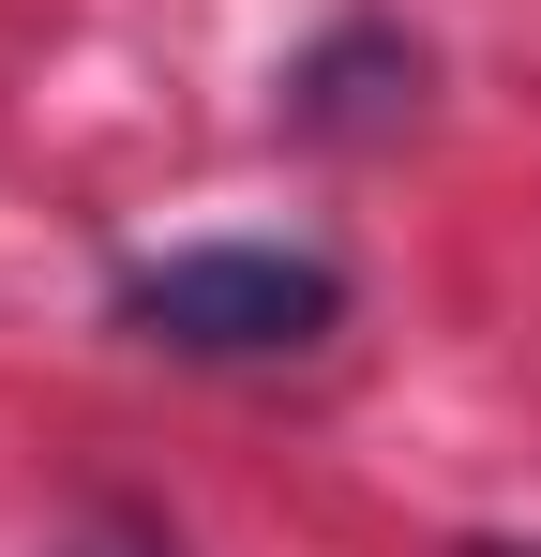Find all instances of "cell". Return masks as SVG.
Masks as SVG:
<instances>
[{
  "mask_svg": "<svg viewBox=\"0 0 541 557\" xmlns=\"http://www.w3.org/2000/svg\"><path fill=\"white\" fill-rule=\"evenodd\" d=\"M331 317H347V272L301 242H180L121 272V332H151L180 362H301L331 347Z\"/></svg>",
  "mask_w": 541,
  "mask_h": 557,
  "instance_id": "1",
  "label": "cell"
},
{
  "mask_svg": "<svg viewBox=\"0 0 541 557\" xmlns=\"http://www.w3.org/2000/svg\"><path fill=\"white\" fill-rule=\"evenodd\" d=\"M61 557H180V543L151 528V512H76V543H61Z\"/></svg>",
  "mask_w": 541,
  "mask_h": 557,
  "instance_id": "2",
  "label": "cell"
}]
</instances>
